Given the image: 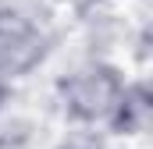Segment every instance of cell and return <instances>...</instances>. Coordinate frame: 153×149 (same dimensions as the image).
Here are the masks:
<instances>
[{
  "label": "cell",
  "mask_w": 153,
  "mask_h": 149,
  "mask_svg": "<svg viewBox=\"0 0 153 149\" xmlns=\"http://www.w3.org/2000/svg\"><path fill=\"white\" fill-rule=\"evenodd\" d=\"M125 82H128V74L107 57L78 60L53 85L57 107L64 114V121L82 128V131L103 128L111 110H114V103H117V96H121V89H125Z\"/></svg>",
  "instance_id": "6da1fadb"
},
{
  "label": "cell",
  "mask_w": 153,
  "mask_h": 149,
  "mask_svg": "<svg viewBox=\"0 0 153 149\" xmlns=\"http://www.w3.org/2000/svg\"><path fill=\"white\" fill-rule=\"evenodd\" d=\"M50 50L53 36L39 18L18 7H0V82L14 85L18 78L32 74L36 68H43Z\"/></svg>",
  "instance_id": "7a4b0ae2"
},
{
  "label": "cell",
  "mask_w": 153,
  "mask_h": 149,
  "mask_svg": "<svg viewBox=\"0 0 153 149\" xmlns=\"http://www.w3.org/2000/svg\"><path fill=\"white\" fill-rule=\"evenodd\" d=\"M153 124V92H150V78H128L121 96H117L114 110L107 117V131L114 139H143Z\"/></svg>",
  "instance_id": "3957f363"
},
{
  "label": "cell",
  "mask_w": 153,
  "mask_h": 149,
  "mask_svg": "<svg viewBox=\"0 0 153 149\" xmlns=\"http://www.w3.org/2000/svg\"><path fill=\"white\" fill-rule=\"evenodd\" d=\"M53 149H103V142H100V139H93L89 131H82V128H78V131H71V135H64Z\"/></svg>",
  "instance_id": "277c9868"
},
{
  "label": "cell",
  "mask_w": 153,
  "mask_h": 149,
  "mask_svg": "<svg viewBox=\"0 0 153 149\" xmlns=\"http://www.w3.org/2000/svg\"><path fill=\"white\" fill-rule=\"evenodd\" d=\"M11 92H14V89H11L7 82H0V121H4V114H7V107H11Z\"/></svg>",
  "instance_id": "5b68a950"
}]
</instances>
